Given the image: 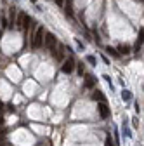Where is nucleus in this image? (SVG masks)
I'll list each match as a JSON object with an SVG mask.
<instances>
[{"instance_id":"39448f33","label":"nucleus","mask_w":144,"mask_h":146,"mask_svg":"<svg viewBox=\"0 0 144 146\" xmlns=\"http://www.w3.org/2000/svg\"><path fill=\"white\" fill-rule=\"evenodd\" d=\"M64 50H66V47L63 44H59L57 49H54V56H56L57 61H64Z\"/></svg>"},{"instance_id":"6ab92c4d","label":"nucleus","mask_w":144,"mask_h":146,"mask_svg":"<svg viewBox=\"0 0 144 146\" xmlns=\"http://www.w3.org/2000/svg\"><path fill=\"white\" fill-rule=\"evenodd\" d=\"M56 4L57 5H64V0H56Z\"/></svg>"},{"instance_id":"9d476101","label":"nucleus","mask_w":144,"mask_h":146,"mask_svg":"<svg viewBox=\"0 0 144 146\" xmlns=\"http://www.w3.org/2000/svg\"><path fill=\"white\" fill-rule=\"evenodd\" d=\"M92 98H94L96 101H106V99H104V94L101 92V90H96V92L92 94Z\"/></svg>"},{"instance_id":"aec40b11","label":"nucleus","mask_w":144,"mask_h":146,"mask_svg":"<svg viewBox=\"0 0 144 146\" xmlns=\"http://www.w3.org/2000/svg\"><path fill=\"white\" fill-rule=\"evenodd\" d=\"M2 146H11V144H9V143H4V144H2Z\"/></svg>"},{"instance_id":"7ed1b4c3","label":"nucleus","mask_w":144,"mask_h":146,"mask_svg":"<svg viewBox=\"0 0 144 146\" xmlns=\"http://www.w3.org/2000/svg\"><path fill=\"white\" fill-rule=\"evenodd\" d=\"M61 70H63V73H71L75 70V59L73 58H68V59H64L63 61V66H61Z\"/></svg>"},{"instance_id":"f3484780","label":"nucleus","mask_w":144,"mask_h":146,"mask_svg":"<svg viewBox=\"0 0 144 146\" xmlns=\"http://www.w3.org/2000/svg\"><path fill=\"white\" fill-rule=\"evenodd\" d=\"M87 61L90 63V64H96V58L94 56H87Z\"/></svg>"},{"instance_id":"2eb2a0df","label":"nucleus","mask_w":144,"mask_h":146,"mask_svg":"<svg viewBox=\"0 0 144 146\" xmlns=\"http://www.w3.org/2000/svg\"><path fill=\"white\" fill-rule=\"evenodd\" d=\"M123 134L127 136V137H130V136H132V134H130V131H129V127L125 125V123H123Z\"/></svg>"},{"instance_id":"dca6fc26","label":"nucleus","mask_w":144,"mask_h":146,"mask_svg":"<svg viewBox=\"0 0 144 146\" xmlns=\"http://www.w3.org/2000/svg\"><path fill=\"white\" fill-rule=\"evenodd\" d=\"M66 14H68V16H71V2H69V0L66 2Z\"/></svg>"},{"instance_id":"a211bd4d","label":"nucleus","mask_w":144,"mask_h":146,"mask_svg":"<svg viewBox=\"0 0 144 146\" xmlns=\"http://www.w3.org/2000/svg\"><path fill=\"white\" fill-rule=\"evenodd\" d=\"M78 73H80V75H83V63L78 64Z\"/></svg>"},{"instance_id":"4468645a","label":"nucleus","mask_w":144,"mask_h":146,"mask_svg":"<svg viewBox=\"0 0 144 146\" xmlns=\"http://www.w3.org/2000/svg\"><path fill=\"white\" fill-rule=\"evenodd\" d=\"M30 23H31V17H30V16H26L24 25H23V30H28V28H30Z\"/></svg>"},{"instance_id":"f8f14e48","label":"nucleus","mask_w":144,"mask_h":146,"mask_svg":"<svg viewBox=\"0 0 144 146\" xmlns=\"http://www.w3.org/2000/svg\"><path fill=\"white\" fill-rule=\"evenodd\" d=\"M11 23H9V26L11 28H14V23H16V12H14V9H11V19H9Z\"/></svg>"},{"instance_id":"9b49d317","label":"nucleus","mask_w":144,"mask_h":146,"mask_svg":"<svg viewBox=\"0 0 144 146\" xmlns=\"http://www.w3.org/2000/svg\"><path fill=\"white\" fill-rule=\"evenodd\" d=\"M118 50H120V54H130V47L129 45H120Z\"/></svg>"},{"instance_id":"f257e3e1","label":"nucleus","mask_w":144,"mask_h":146,"mask_svg":"<svg viewBox=\"0 0 144 146\" xmlns=\"http://www.w3.org/2000/svg\"><path fill=\"white\" fill-rule=\"evenodd\" d=\"M44 38H45V30H44V26H38L37 31H35V35H33L31 47L33 49H40L44 45Z\"/></svg>"},{"instance_id":"f03ea898","label":"nucleus","mask_w":144,"mask_h":146,"mask_svg":"<svg viewBox=\"0 0 144 146\" xmlns=\"http://www.w3.org/2000/svg\"><path fill=\"white\" fill-rule=\"evenodd\" d=\"M44 45H45L47 49H50V50H54V49H56L57 42H56V36H54V33H47V31H45V38H44Z\"/></svg>"},{"instance_id":"423d86ee","label":"nucleus","mask_w":144,"mask_h":146,"mask_svg":"<svg viewBox=\"0 0 144 146\" xmlns=\"http://www.w3.org/2000/svg\"><path fill=\"white\" fill-rule=\"evenodd\" d=\"M24 19H26V14L24 12H19L16 16V25L19 26V28H23V25H24Z\"/></svg>"},{"instance_id":"1a4fd4ad","label":"nucleus","mask_w":144,"mask_h":146,"mask_svg":"<svg viewBox=\"0 0 144 146\" xmlns=\"http://www.w3.org/2000/svg\"><path fill=\"white\" fill-rule=\"evenodd\" d=\"M106 52L113 58H120V52H116V49H113V47H106Z\"/></svg>"},{"instance_id":"20e7f679","label":"nucleus","mask_w":144,"mask_h":146,"mask_svg":"<svg viewBox=\"0 0 144 146\" xmlns=\"http://www.w3.org/2000/svg\"><path fill=\"white\" fill-rule=\"evenodd\" d=\"M97 110H99V115H101L102 118H108V117H110V108H108L106 101H99Z\"/></svg>"},{"instance_id":"ddd939ff","label":"nucleus","mask_w":144,"mask_h":146,"mask_svg":"<svg viewBox=\"0 0 144 146\" xmlns=\"http://www.w3.org/2000/svg\"><path fill=\"white\" fill-rule=\"evenodd\" d=\"M122 98H123V101H130V99H132V94L129 92V90H123V92H122Z\"/></svg>"},{"instance_id":"0eeeda50","label":"nucleus","mask_w":144,"mask_h":146,"mask_svg":"<svg viewBox=\"0 0 144 146\" xmlns=\"http://www.w3.org/2000/svg\"><path fill=\"white\" fill-rule=\"evenodd\" d=\"M94 85H96V78H94L92 75H87V77H85V87H87V89H92Z\"/></svg>"},{"instance_id":"6e6552de","label":"nucleus","mask_w":144,"mask_h":146,"mask_svg":"<svg viewBox=\"0 0 144 146\" xmlns=\"http://www.w3.org/2000/svg\"><path fill=\"white\" fill-rule=\"evenodd\" d=\"M142 44H144V28H142V30H141V33H139V38H137V45H135V50H139Z\"/></svg>"}]
</instances>
